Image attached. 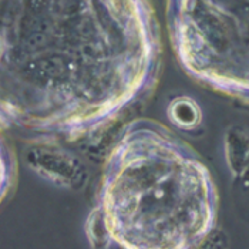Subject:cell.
<instances>
[{
	"mask_svg": "<svg viewBox=\"0 0 249 249\" xmlns=\"http://www.w3.org/2000/svg\"><path fill=\"white\" fill-rule=\"evenodd\" d=\"M167 19L187 73L249 93V0H167Z\"/></svg>",
	"mask_w": 249,
	"mask_h": 249,
	"instance_id": "obj_3",
	"label": "cell"
},
{
	"mask_svg": "<svg viewBox=\"0 0 249 249\" xmlns=\"http://www.w3.org/2000/svg\"><path fill=\"white\" fill-rule=\"evenodd\" d=\"M212 192L202 164L165 125L128 123L107 155L86 232L96 248L188 249L210 235Z\"/></svg>",
	"mask_w": 249,
	"mask_h": 249,
	"instance_id": "obj_2",
	"label": "cell"
},
{
	"mask_svg": "<svg viewBox=\"0 0 249 249\" xmlns=\"http://www.w3.org/2000/svg\"><path fill=\"white\" fill-rule=\"evenodd\" d=\"M0 120L78 138L151 93L161 41L148 0H3Z\"/></svg>",
	"mask_w": 249,
	"mask_h": 249,
	"instance_id": "obj_1",
	"label": "cell"
}]
</instances>
